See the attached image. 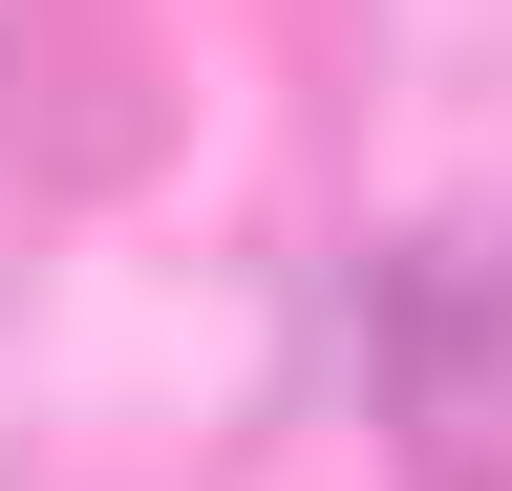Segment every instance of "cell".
<instances>
[{"instance_id":"obj_1","label":"cell","mask_w":512,"mask_h":491,"mask_svg":"<svg viewBox=\"0 0 512 491\" xmlns=\"http://www.w3.org/2000/svg\"><path fill=\"white\" fill-rule=\"evenodd\" d=\"M384 342H406V427H448V449H512V257H406L384 278Z\"/></svg>"}]
</instances>
